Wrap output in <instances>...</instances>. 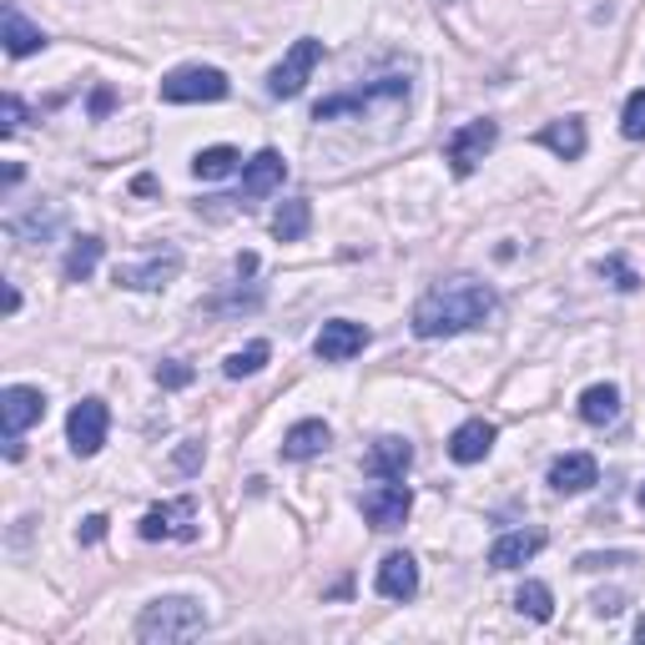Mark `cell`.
Segmentation results:
<instances>
[{
  "mask_svg": "<svg viewBox=\"0 0 645 645\" xmlns=\"http://www.w3.org/2000/svg\"><path fill=\"white\" fill-rule=\"evenodd\" d=\"M494 313V288L479 277H444L414 303V333L419 338H454L464 329H479Z\"/></svg>",
  "mask_w": 645,
  "mask_h": 645,
  "instance_id": "cell-1",
  "label": "cell"
},
{
  "mask_svg": "<svg viewBox=\"0 0 645 645\" xmlns=\"http://www.w3.org/2000/svg\"><path fill=\"white\" fill-rule=\"evenodd\" d=\"M207 631V610H202V600H192V595H167V600H152V606L142 610V620H136V641L157 645V641H187V635Z\"/></svg>",
  "mask_w": 645,
  "mask_h": 645,
  "instance_id": "cell-2",
  "label": "cell"
},
{
  "mask_svg": "<svg viewBox=\"0 0 645 645\" xmlns=\"http://www.w3.org/2000/svg\"><path fill=\"white\" fill-rule=\"evenodd\" d=\"M227 92L232 86H227V76L217 67H182V71H171V76H162V101H171V106L223 101Z\"/></svg>",
  "mask_w": 645,
  "mask_h": 645,
  "instance_id": "cell-3",
  "label": "cell"
},
{
  "mask_svg": "<svg viewBox=\"0 0 645 645\" xmlns=\"http://www.w3.org/2000/svg\"><path fill=\"white\" fill-rule=\"evenodd\" d=\"M379 101H408V81L383 76V81L358 86V92H338V96L313 106V121H333V117H343V111H369V106H379Z\"/></svg>",
  "mask_w": 645,
  "mask_h": 645,
  "instance_id": "cell-4",
  "label": "cell"
},
{
  "mask_svg": "<svg viewBox=\"0 0 645 645\" xmlns=\"http://www.w3.org/2000/svg\"><path fill=\"white\" fill-rule=\"evenodd\" d=\"M318 61H323V40L303 36V40H292V51L283 56L273 67V76H267V92L273 96H298L308 86V76L318 71Z\"/></svg>",
  "mask_w": 645,
  "mask_h": 645,
  "instance_id": "cell-5",
  "label": "cell"
},
{
  "mask_svg": "<svg viewBox=\"0 0 645 645\" xmlns=\"http://www.w3.org/2000/svg\"><path fill=\"white\" fill-rule=\"evenodd\" d=\"M494 142H500V127H494V121H469V127H459V132L449 136V146H444V157H449V167H454V177H469V171L489 157V146H494Z\"/></svg>",
  "mask_w": 645,
  "mask_h": 645,
  "instance_id": "cell-6",
  "label": "cell"
},
{
  "mask_svg": "<svg viewBox=\"0 0 645 645\" xmlns=\"http://www.w3.org/2000/svg\"><path fill=\"white\" fill-rule=\"evenodd\" d=\"M136 535H142V540H192V535H198V504L192 500L157 504V510L142 514Z\"/></svg>",
  "mask_w": 645,
  "mask_h": 645,
  "instance_id": "cell-7",
  "label": "cell"
},
{
  "mask_svg": "<svg viewBox=\"0 0 645 645\" xmlns=\"http://www.w3.org/2000/svg\"><path fill=\"white\" fill-rule=\"evenodd\" d=\"M106 423H111V414H106L101 398H81L76 408H71V419H67V439L71 449H76L81 459H92V454H101L106 444Z\"/></svg>",
  "mask_w": 645,
  "mask_h": 645,
  "instance_id": "cell-8",
  "label": "cell"
},
{
  "mask_svg": "<svg viewBox=\"0 0 645 645\" xmlns=\"http://www.w3.org/2000/svg\"><path fill=\"white\" fill-rule=\"evenodd\" d=\"M283 177H288V162H283V152L263 146V152H258V157L242 167V192L232 202H242V207H258L267 192H277V187H283Z\"/></svg>",
  "mask_w": 645,
  "mask_h": 645,
  "instance_id": "cell-9",
  "label": "cell"
},
{
  "mask_svg": "<svg viewBox=\"0 0 645 645\" xmlns=\"http://www.w3.org/2000/svg\"><path fill=\"white\" fill-rule=\"evenodd\" d=\"M408 510H414V494H408V485H398V479H389V485L363 494V519H369L373 529H398L408 519Z\"/></svg>",
  "mask_w": 645,
  "mask_h": 645,
  "instance_id": "cell-10",
  "label": "cell"
},
{
  "mask_svg": "<svg viewBox=\"0 0 645 645\" xmlns=\"http://www.w3.org/2000/svg\"><path fill=\"white\" fill-rule=\"evenodd\" d=\"M318 358L323 363H348L354 354H363L369 348V329L363 323H354V318H333V323H323V333H318Z\"/></svg>",
  "mask_w": 645,
  "mask_h": 645,
  "instance_id": "cell-11",
  "label": "cell"
},
{
  "mask_svg": "<svg viewBox=\"0 0 645 645\" xmlns=\"http://www.w3.org/2000/svg\"><path fill=\"white\" fill-rule=\"evenodd\" d=\"M0 414H5V434H21V429L46 419V394H40V389H26V383H11V389L0 394Z\"/></svg>",
  "mask_w": 645,
  "mask_h": 645,
  "instance_id": "cell-12",
  "label": "cell"
},
{
  "mask_svg": "<svg viewBox=\"0 0 645 645\" xmlns=\"http://www.w3.org/2000/svg\"><path fill=\"white\" fill-rule=\"evenodd\" d=\"M540 550H545V529H510V535H500V540L489 545V565L494 570H519Z\"/></svg>",
  "mask_w": 645,
  "mask_h": 645,
  "instance_id": "cell-13",
  "label": "cell"
},
{
  "mask_svg": "<svg viewBox=\"0 0 645 645\" xmlns=\"http://www.w3.org/2000/svg\"><path fill=\"white\" fill-rule=\"evenodd\" d=\"M379 595H389V600H414L419 595V560L404 550L383 554L379 565Z\"/></svg>",
  "mask_w": 645,
  "mask_h": 645,
  "instance_id": "cell-14",
  "label": "cell"
},
{
  "mask_svg": "<svg viewBox=\"0 0 645 645\" xmlns=\"http://www.w3.org/2000/svg\"><path fill=\"white\" fill-rule=\"evenodd\" d=\"M600 479V469H595L590 454H560V459L550 464V489L554 494H585V489Z\"/></svg>",
  "mask_w": 645,
  "mask_h": 645,
  "instance_id": "cell-15",
  "label": "cell"
},
{
  "mask_svg": "<svg viewBox=\"0 0 645 645\" xmlns=\"http://www.w3.org/2000/svg\"><path fill=\"white\" fill-rule=\"evenodd\" d=\"M182 273V252H167V258H152V263H127V267H117V283L121 288H142V292H152V288H167L171 277Z\"/></svg>",
  "mask_w": 645,
  "mask_h": 645,
  "instance_id": "cell-16",
  "label": "cell"
},
{
  "mask_svg": "<svg viewBox=\"0 0 645 645\" xmlns=\"http://www.w3.org/2000/svg\"><path fill=\"white\" fill-rule=\"evenodd\" d=\"M408 464H414V444L408 439H379V444L369 449V459H363V469H369L373 479H404Z\"/></svg>",
  "mask_w": 645,
  "mask_h": 645,
  "instance_id": "cell-17",
  "label": "cell"
},
{
  "mask_svg": "<svg viewBox=\"0 0 645 645\" xmlns=\"http://www.w3.org/2000/svg\"><path fill=\"white\" fill-rule=\"evenodd\" d=\"M489 449H494V423L469 419V423L454 429V439H449V459L454 464H479Z\"/></svg>",
  "mask_w": 645,
  "mask_h": 645,
  "instance_id": "cell-18",
  "label": "cell"
},
{
  "mask_svg": "<svg viewBox=\"0 0 645 645\" xmlns=\"http://www.w3.org/2000/svg\"><path fill=\"white\" fill-rule=\"evenodd\" d=\"M540 142L550 146L560 162H580V157H585V121H580V117L550 121V127L540 132Z\"/></svg>",
  "mask_w": 645,
  "mask_h": 645,
  "instance_id": "cell-19",
  "label": "cell"
},
{
  "mask_svg": "<svg viewBox=\"0 0 645 645\" xmlns=\"http://www.w3.org/2000/svg\"><path fill=\"white\" fill-rule=\"evenodd\" d=\"M329 444H333L329 423H323V419H303V423H292V429H288L283 454H288V459H313V454H323Z\"/></svg>",
  "mask_w": 645,
  "mask_h": 645,
  "instance_id": "cell-20",
  "label": "cell"
},
{
  "mask_svg": "<svg viewBox=\"0 0 645 645\" xmlns=\"http://www.w3.org/2000/svg\"><path fill=\"white\" fill-rule=\"evenodd\" d=\"M580 419L595 423V429L616 423L620 419V389L616 383H595V389H585V394H580Z\"/></svg>",
  "mask_w": 645,
  "mask_h": 645,
  "instance_id": "cell-21",
  "label": "cell"
},
{
  "mask_svg": "<svg viewBox=\"0 0 645 645\" xmlns=\"http://www.w3.org/2000/svg\"><path fill=\"white\" fill-rule=\"evenodd\" d=\"M0 31H5V51H11V56H31V51H40V46H46V31L31 26V21L15 11V5H5V15H0Z\"/></svg>",
  "mask_w": 645,
  "mask_h": 645,
  "instance_id": "cell-22",
  "label": "cell"
},
{
  "mask_svg": "<svg viewBox=\"0 0 645 645\" xmlns=\"http://www.w3.org/2000/svg\"><path fill=\"white\" fill-rule=\"evenodd\" d=\"M308 223H313V207H308V198H288L283 207L273 212V232H277L283 242L308 238Z\"/></svg>",
  "mask_w": 645,
  "mask_h": 645,
  "instance_id": "cell-23",
  "label": "cell"
},
{
  "mask_svg": "<svg viewBox=\"0 0 645 645\" xmlns=\"http://www.w3.org/2000/svg\"><path fill=\"white\" fill-rule=\"evenodd\" d=\"M96 263H101V238H76L67 252V263H61V273H67V283H86L96 273Z\"/></svg>",
  "mask_w": 645,
  "mask_h": 645,
  "instance_id": "cell-24",
  "label": "cell"
},
{
  "mask_svg": "<svg viewBox=\"0 0 645 645\" xmlns=\"http://www.w3.org/2000/svg\"><path fill=\"white\" fill-rule=\"evenodd\" d=\"M238 152L232 146H202L198 152V162H192V171H198L202 182H217V177H232L238 171Z\"/></svg>",
  "mask_w": 645,
  "mask_h": 645,
  "instance_id": "cell-25",
  "label": "cell"
},
{
  "mask_svg": "<svg viewBox=\"0 0 645 645\" xmlns=\"http://www.w3.org/2000/svg\"><path fill=\"white\" fill-rule=\"evenodd\" d=\"M514 606L525 610L529 620H550V616H554L550 585H540V580H525V585H519V595H514Z\"/></svg>",
  "mask_w": 645,
  "mask_h": 645,
  "instance_id": "cell-26",
  "label": "cell"
},
{
  "mask_svg": "<svg viewBox=\"0 0 645 645\" xmlns=\"http://www.w3.org/2000/svg\"><path fill=\"white\" fill-rule=\"evenodd\" d=\"M267 354H273L267 343H248V348H238V354L227 358L223 373H227V379H252V373H258V369L267 363Z\"/></svg>",
  "mask_w": 645,
  "mask_h": 645,
  "instance_id": "cell-27",
  "label": "cell"
},
{
  "mask_svg": "<svg viewBox=\"0 0 645 645\" xmlns=\"http://www.w3.org/2000/svg\"><path fill=\"white\" fill-rule=\"evenodd\" d=\"M56 227H61V212L56 207H46V212H31V217H21V223H11V232L15 238H31V242H40V238H51Z\"/></svg>",
  "mask_w": 645,
  "mask_h": 645,
  "instance_id": "cell-28",
  "label": "cell"
},
{
  "mask_svg": "<svg viewBox=\"0 0 645 645\" xmlns=\"http://www.w3.org/2000/svg\"><path fill=\"white\" fill-rule=\"evenodd\" d=\"M620 132L631 136V142H645V86H641V92H631V101H625V117H620Z\"/></svg>",
  "mask_w": 645,
  "mask_h": 645,
  "instance_id": "cell-29",
  "label": "cell"
},
{
  "mask_svg": "<svg viewBox=\"0 0 645 645\" xmlns=\"http://www.w3.org/2000/svg\"><path fill=\"white\" fill-rule=\"evenodd\" d=\"M620 565H635V554L625 550H590V554H580L575 570H620Z\"/></svg>",
  "mask_w": 645,
  "mask_h": 645,
  "instance_id": "cell-30",
  "label": "cell"
},
{
  "mask_svg": "<svg viewBox=\"0 0 645 645\" xmlns=\"http://www.w3.org/2000/svg\"><path fill=\"white\" fill-rule=\"evenodd\" d=\"M600 277H610L620 292H635V288H641V277L625 267V258H606V263H600Z\"/></svg>",
  "mask_w": 645,
  "mask_h": 645,
  "instance_id": "cell-31",
  "label": "cell"
},
{
  "mask_svg": "<svg viewBox=\"0 0 645 645\" xmlns=\"http://www.w3.org/2000/svg\"><path fill=\"white\" fill-rule=\"evenodd\" d=\"M192 379H198V373H192V363H177V358L157 363V383H162V389H187Z\"/></svg>",
  "mask_w": 645,
  "mask_h": 645,
  "instance_id": "cell-32",
  "label": "cell"
},
{
  "mask_svg": "<svg viewBox=\"0 0 645 645\" xmlns=\"http://www.w3.org/2000/svg\"><path fill=\"white\" fill-rule=\"evenodd\" d=\"M202 459H207V449H202V439H187L182 449H177V469H182V475H192V469H202Z\"/></svg>",
  "mask_w": 645,
  "mask_h": 645,
  "instance_id": "cell-33",
  "label": "cell"
},
{
  "mask_svg": "<svg viewBox=\"0 0 645 645\" xmlns=\"http://www.w3.org/2000/svg\"><path fill=\"white\" fill-rule=\"evenodd\" d=\"M227 308H232V313L248 308V313H252V308H263V292H248V298H242V292H238V298H212L207 313H227Z\"/></svg>",
  "mask_w": 645,
  "mask_h": 645,
  "instance_id": "cell-34",
  "label": "cell"
},
{
  "mask_svg": "<svg viewBox=\"0 0 645 645\" xmlns=\"http://www.w3.org/2000/svg\"><path fill=\"white\" fill-rule=\"evenodd\" d=\"M0 117H5V121H0V132L11 136L15 127H21V121H26V106L15 101V96H5V101H0Z\"/></svg>",
  "mask_w": 645,
  "mask_h": 645,
  "instance_id": "cell-35",
  "label": "cell"
},
{
  "mask_svg": "<svg viewBox=\"0 0 645 645\" xmlns=\"http://www.w3.org/2000/svg\"><path fill=\"white\" fill-rule=\"evenodd\" d=\"M106 535V514H92V519H81V545H96Z\"/></svg>",
  "mask_w": 645,
  "mask_h": 645,
  "instance_id": "cell-36",
  "label": "cell"
},
{
  "mask_svg": "<svg viewBox=\"0 0 645 645\" xmlns=\"http://www.w3.org/2000/svg\"><path fill=\"white\" fill-rule=\"evenodd\" d=\"M620 606H625V595H620V590L595 595V610H600V616H620Z\"/></svg>",
  "mask_w": 645,
  "mask_h": 645,
  "instance_id": "cell-37",
  "label": "cell"
},
{
  "mask_svg": "<svg viewBox=\"0 0 645 645\" xmlns=\"http://www.w3.org/2000/svg\"><path fill=\"white\" fill-rule=\"evenodd\" d=\"M106 111H111V92L101 86V92L92 96V117H106Z\"/></svg>",
  "mask_w": 645,
  "mask_h": 645,
  "instance_id": "cell-38",
  "label": "cell"
},
{
  "mask_svg": "<svg viewBox=\"0 0 645 645\" xmlns=\"http://www.w3.org/2000/svg\"><path fill=\"white\" fill-rule=\"evenodd\" d=\"M238 273H242V277L258 273V258H252V252H238Z\"/></svg>",
  "mask_w": 645,
  "mask_h": 645,
  "instance_id": "cell-39",
  "label": "cell"
},
{
  "mask_svg": "<svg viewBox=\"0 0 645 645\" xmlns=\"http://www.w3.org/2000/svg\"><path fill=\"white\" fill-rule=\"evenodd\" d=\"M132 192H136V198H152V192H157V182H152V177H136Z\"/></svg>",
  "mask_w": 645,
  "mask_h": 645,
  "instance_id": "cell-40",
  "label": "cell"
},
{
  "mask_svg": "<svg viewBox=\"0 0 645 645\" xmlns=\"http://www.w3.org/2000/svg\"><path fill=\"white\" fill-rule=\"evenodd\" d=\"M635 635H641V641H645V616H641V620H635Z\"/></svg>",
  "mask_w": 645,
  "mask_h": 645,
  "instance_id": "cell-41",
  "label": "cell"
},
{
  "mask_svg": "<svg viewBox=\"0 0 645 645\" xmlns=\"http://www.w3.org/2000/svg\"><path fill=\"white\" fill-rule=\"evenodd\" d=\"M641 510H645V485H641Z\"/></svg>",
  "mask_w": 645,
  "mask_h": 645,
  "instance_id": "cell-42",
  "label": "cell"
}]
</instances>
